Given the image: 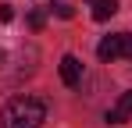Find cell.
Listing matches in <instances>:
<instances>
[{
	"label": "cell",
	"instance_id": "obj_1",
	"mask_svg": "<svg viewBox=\"0 0 132 128\" xmlns=\"http://www.w3.org/2000/svg\"><path fill=\"white\" fill-rule=\"evenodd\" d=\"M43 121H46V107L36 96H18L0 114V128H43Z\"/></svg>",
	"mask_w": 132,
	"mask_h": 128
},
{
	"label": "cell",
	"instance_id": "obj_2",
	"mask_svg": "<svg viewBox=\"0 0 132 128\" xmlns=\"http://www.w3.org/2000/svg\"><path fill=\"white\" fill-rule=\"evenodd\" d=\"M96 57L100 61H121V57H132V32H114V36H104L100 46H96Z\"/></svg>",
	"mask_w": 132,
	"mask_h": 128
},
{
	"label": "cell",
	"instance_id": "obj_3",
	"mask_svg": "<svg viewBox=\"0 0 132 128\" xmlns=\"http://www.w3.org/2000/svg\"><path fill=\"white\" fill-rule=\"evenodd\" d=\"M61 82L71 85V89L82 82V61H79L75 53H64V57H61Z\"/></svg>",
	"mask_w": 132,
	"mask_h": 128
},
{
	"label": "cell",
	"instance_id": "obj_4",
	"mask_svg": "<svg viewBox=\"0 0 132 128\" xmlns=\"http://www.w3.org/2000/svg\"><path fill=\"white\" fill-rule=\"evenodd\" d=\"M129 117H132V89H129V93H121L118 103L107 110V125H125Z\"/></svg>",
	"mask_w": 132,
	"mask_h": 128
},
{
	"label": "cell",
	"instance_id": "obj_5",
	"mask_svg": "<svg viewBox=\"0 0 132 128\" xmlns=\"http://www.w3.org/2000/svg\"><path fill=\"white\" fill-rule=\"evenodd\" d=\"M89 7H93V18L96 21H107L114 11H118V0H86Z\"/></svg>",
	"mask_w": 132,
	"mask_h": 128
},
{
	"label": "cell",
	"instance_id": "obj_6",
	"mask_svg": "<svg viewBox=\"0 0 132 128\" xmlns=\"http://www.w3.org/2000/svg\"><path fill=\"white\" fill-rule=\"evenodd\" d=\"M54 11H57V18H71V14H75V7H71V4H64V0H61V4H54Z\"/></svg>",
	"mask_w": 132,
	"mask_h": 128
},
{
	"label": "cell",
	"instance_id": "obj_7",
	"mask_svg": "<svg viewBox=\"0 0 132 128\" xmlns=\"http://www.w3.org/2000/svg\"><path fill=\"white\" fill-rule=\"evenodd\" d=\"M43 11H32V14H29V29H36V32H39V29H43Z\"/></svg>",
	"mask_w": 132,
	"mask_h": 128
},
{
	"label": "cell",
	"instance_id": "obj_8",
	"mask_svg": "<svg viewBox=\"0 0 132 128\" xmlns=\"http://www.w3.org/2000/svg\"><path fill=\"white\" fill-rule=\"evenodd\" d=\"M11 18H14V11H11L7 4H0V21H11Z\"/></svg>",
	"mask_w": 132,
	"mask_h": 128
},
{
	"label": "cell",
	"instance_id": "obj_9",
	"mask_svg": "<svg viewBox=\"0 0 132 128\" xmlns=\"http://www.w3.org/2000/svg\"><path fill=\"white\" fill-rule=\"evenodd\" d=\"M0 61H4V53H0Z\"/></svg>",
	"mask_w": 132,
	"mask_h": 128
}]
</instances>
